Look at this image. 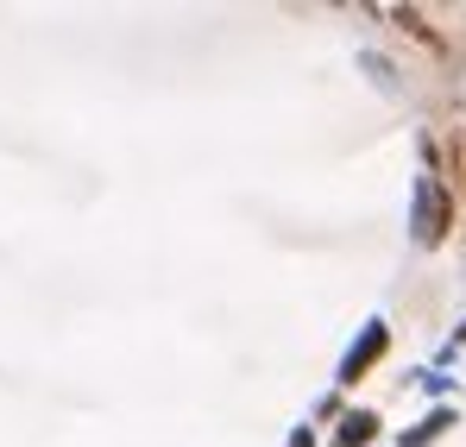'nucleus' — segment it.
Instances as JSON below:
<instances>
[{"instance_id": "obj_2", "label": "nucleus", "mask_w": 466, "mask_h": 447, "mask_svg": "<svg viewBox=\"0 0 466 447\" xmlns=\"http://www.w3.org/2000/svg\"><path fill=\"white\" fill-rule=\"evenodd\" d=\"M379 353H385V328L372 321V328L360 334V347L347 353V366H340V378H360V372H366V366H372V360H379Z\"/></svg>"}, {"instance_id": "obj_1", "label": "nucleus", "mask_w": 466, "mask_h": 447, "mask_svg": "<svg viewBox=\"0 0 466 447\" xmlns=\"http://www.w3.org/2000/svg\"><path fill=\"white\" fill-rule=\"evenodd\" d=\"M441 233H448V196H441L435 177H422V189H416V239L435 246Z\"/></svg>"}, {"instance_id": "obj_3", "label": "nucleus", "mask_w": 466, "mask_h": 447, "mask_svg": "<svg viewBox=\"0 0 466 447\" xmlns=\"http://www.w3.org/2000/svg\"><path fill=\"white\" fill-rule=\"evenodd\" d=\"M372 435H379V416H366V410H353V416H347V422H340V442H347V447L372 442Z\"/></svg>"}, {"instance_id": "obj_4", "label": "nucleus", "mask_w": 466, "mask_h": 447, "mask_svg": "<svg viewBox=\"0 0 466 447\" xmlns=\"http://www.w3.org/2000/svg\"><path fill=\"white\" fill-rule=\"evenodd\" d=\"M290 447H315V442H309V435H297V442H290Z\"/></svg>"}]
</instances>
